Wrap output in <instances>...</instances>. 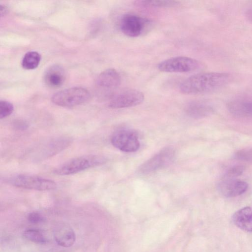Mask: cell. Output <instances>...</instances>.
<instances>
[{"label": "cell", "instance_id": "obj_1", "mask_svg": "<svg viewBox=\"0 0 252 252\" xmlns=\"http://www.w3.org/2000/svg\"><path fill=\"white\" fill-rule=\"evenodd\" d=\"M230 79V75L224 72L200 73L192 75L183 81L179 87L180 91L186 94L208 93L225 86Z\"/></svg>", "mask_w": 252, "mask_h": 252}, {"label": "cell", "instance_id": "obj_2", "mask_svg": "<svg viewBox=\"0 0 252 252\" xmlns=\"http://www.w3.org/2000/svg\"><path fill=\"white\" fill-rule=\"evenodd\" d=\"M107 159L103 156L90 155L80 156L63 163L54 172L59 175L73 174L86 169L104 164Z\"/></svg>", "mask_w": 252, "mask_h": 252}, {"label": "cell", "instance_id": "obj_3", "mask_svg": "<svg viewBox=\"0 0 252 252\" xmlns=\"http://www.w3.org/2000/svg\"><path fill=\"white\" fill-rule=\"evenodd\" d=\"M91 98L90 92L82 87H72L53 94L52 101L58 106L72 107L84 104Z\"/></svg>", "mask_w": 252, "mask_h": 252}, {"label": "cell", "instance_id": "obj_4", "mask_svg": "<svg viewBox=\"0 0 252 252\" xmlns=\"http://www.w3.org/2000/svg\"><path fill=\"white\" fill-rule=\"evenodd\" d=\"M121 82V76L117 70L113 68L104 70L99 74L95 81L97 95L101 98L110 99Z\"/></svg>", "mask_w": 252, "mask_h": 252}, {"label": "cell", "instance_id": "obj_5", "mask_svg": "<svg viewBox=\"0 0 252 252\" xmlns=\"http://www.w3.org/2000/svg\"><path fill=\"white\" fill-rule=\"evenodd\" d=\"M200 65V63L194 59L177 56L159 63L157 67L159 71L164 72L186 73L196 70Z\"/></svg>", "mask_w": 252, "mask_h": 252}, {"label": "cell", "instance_id": "obj_6", "mask_svg": "<svg viewBox=\"0 0 252 252\" xmlns=\"http://www.w3.org/2000/svg\"><path fill=\"white\" fill-rule=\"evenodd\" d=\"M175 156V152L172 147L164 148L143 163L139 167V171L147 174L166 167L173 162Z\"/></svg>", "mask_w": 252, "mask_h": 252}, {"label": "cell", "instance_id": "obj_7", "mask_svg": "<svg viewBox=\"0 0 252 252\" xmlns=\"http://www.w3.org/2000/svg\"><path fill=\"white\" fill-rule=\"evenodd\" d=\"M10 183L15 187L37 190H53L57 186L56 183L51 180L24 174L14 176L10 179Z\"/></svg>", "mask_w": 252, "mask_h": 252}, {"label": "cell", "instance_id": "obj_8", "mask_svg": "<svg viewBox=\"0 0 252 252\" xmlns=\"http://www.w3.org/2000/svg\"><path fill=\"white\" fill-rule=\"evenodd\" d=\"M111 141L115 148L127 153L136 152L140 147L137 133L130 129L117 130L112 134Z\"/></svg>", "mask_w": 252, "mask_h": 252}, {"label": "cell", "instance_id": "obj_9", "mask_svg": "<svg viewBox=\"0 0 252 252\" xmlns=\"http://www.w3.org/2000/svg\"><path fill=\"white\" fill-rule=\"evenodd\" d=\"M144 94L140 91L128 89L114 94L109 99L108 106L113 109L133 107L140 104Z\"/></svg>", "mask_w": 252, "mask_h": 252}, {"label": "cell", "instance_id": "obj_10", "mask_svg": "<svg viewBox=\"0 0 252 252\" xmlns=\"http://www.w3.org/2000/svg\"><path fill=\"white\" fill-rule=\"evenodd\" d=\"M148 21L135 14H126L121 18L120 28L126 35L136 37L141 35L146 29Z\"/></svg>", "mask_w": 252, "mask_h": 252}, {"label": "cell", "instance_id": "obj_11", "mask_svg": "<svg viewBox=\"0 0 252 252\" xmlns=\"http://www.w3.org/2000/svg\"><path fill=\"white\" fill-rule=\"evenodd\" d=\"M248 187V184L244 181L224 178L219 183L218 189L226 197H234L244 193Z\"/></svg>", "mask_w": 252, "mask_h": 252}, {"label": "cell", "instance_id": "obj_12", "mask_svg": "<svg viewBox=\"0 0 252 252\" xmlns=\"http://www.w3.org/2000/svg\"><path fill=\"white\" fill-rule=\"evenodd\" d=\"M53 234L57 243L63 247H70L75 241L74 230L69 224L64 222H59L55 225Z\"/></svg>", "mask_w": 252, "mask_h": 252}, {"label": "cell", "instance_id": "obj_13", "mask_svg": "<svg viewBox=\"0 0 252 252\" xmlns=\"http://www.w3.org/2000/svg\"><path fill=\"white\" fill-rule=\"evenodd\" d=\"M65 80V70L59 65L54 64L49 67L44 74L45 84L51 88H58L61 87Z\"/></svg>", "mask_w": 252, "mask_h": 252}, {"label": "cell", "instance_id": "obj_14", "mask_svg": "<svg viewBox=\"0 0 252 252\" xmlns=\"http://www.w3.org/2000/svg\"><path fill=\"white\" fill-rule=\"evenodd\" d=\"M229 112L240 118L252 119V101L235 99L229 102L227 105Z\"/></svg>", "mask_w": 252, "mask_h": 252}, {"label": "cell", "instance_id": "obj_15", "mask_svg": "<svg viewBox=\"0 0 252 252\" xmlns=\"http://www.w3.org/2000/svg\"><path fill=\"white\" fill-rule=\"evenodd\" d=\"M234 224L239 229L247 232H252V208L245 207L237 211L232 216Z\"/></svg>", "mask_w": 252, "mask_h": 252}, {"label": "cell", "instance_id": "obj_16", "mask_svg": "<svg viewBox=\"0 0 252 252\" xmlns=\"http://www.w3.org/2000/svg\"><path fill=\"white\" fill-rule=\"evenodd\" d=\"M185 112L191 118L200 119L211 114L213 112V108L205 102L195 101L187 105Z\"/></svg>", "mask_w": 252, "mask_h": 252}, {"label": "cell", "instance_id": "obj_17", "mask_svg": "<svg viewBox=\"0 0 252 252\" xmlns=\"http://www.w3.org/2000/svg\"><path fill=\"white\" fill-rule=\"evenodd\" d=\"M40 55L36 51H30L26 53L22 60V66L25 69L30 70L36 68L40 62Z\"/></svg>", "mask_w": 252, "mask_h": 252}, {"label": "cell", "instance_id": "obj_18", "mask_svg": "<svg viewBox=\"0 0 252 252\" xmlns=\"http://www.w3.org/2000/svg\"><path fill=\"white\" fill-rule=\"evenodd\" d=\"M23 236L25 239L35 243L43 244L47 240L43 233L36 229H28L24 231Z\"/></svg>", "mask_w": 252, "mask_h": 252}, {"label": "cell", "instance_id": "obj_19", "mask_svg": "<svg viewBox=\"0 0 252 252\" xmlns=\"http://www.w3.org/2000/svg\"><path fill=\"white\" fill-rule=\"evenodd\" d=\"M141 4L146 6L168 7H173L178 5L180 2L177 0H143L141 1Z\"/></svg>", "mask_w": 252, "mask_h": 252}, {"label": "cell", "instance_id": "obj_20", "mask_svg": "<svg viewBox=\"0 0 252 252\" xmlns=\"http://www.w3.org/2000/svg\"><path fill=\"white\" fill-rule=\"evenodd\" d=\"M13 110L14 107L11 103L6 100H1L0 101V119L9 116Z\"/></svg>", "mask_w": 252, "mask_h": 252}, {"label": "cell", "instance_id": "obj_21", "mask_svg": "<svg viewBox=\"0 0 252 252\" xmlns=\"http://www.w3.org/2000/svg\"><path fill=\"white\" fill-rule=\"evenodd\" d=\"M244 171V167L242 165H236L231 167L224 176L225 178L235 179L241 175Z\"/></svg>", "mask_w": 252, "mask_h": 252}, {"label": "cell", "instance_id": "obj_22", "mask_svg": "<svg viewBox=\"0 0 252 252\" xmlns=\"http://www.w3.org/2000/svg\"><path fill=\"white\" fill-rule=\"evenodd\" d=\"M27 219L30 222L33 224L40 223L45 220V218L40 213L36 212L30 213Z\"/></svg>", "mask_w": 252, "mask_h": 252}, {"label": "cell", "instance_id": "obj_23", "mask_svg": "<svg viewBox=\"0 0 252 252\" xmlns=\"http://www.w3.org/2000/svg\"><path fill=\"white\" fill-rule=\"evenodd\" d=\"M236 158L244 160H252V151L243 150L238 152L236 155Z\"/></svg>", "mask_w": 252, "mask_h": 252}, {"label": "cell", "instance_id": "obj_24", "mask_svg": "<svg viewBox=\"0 0 252 252\" xmlns=\"http://www.w3.org/2000/svg\"><path fill=\"white\" fill-rule=\"evenodd\" d=\"M14 125L16 129L19 130H24L25 129L27 128L28 127V123L22 120L16 121L14 123Z\"/></svg>", "mask_w": 252, "mask_h": 252}, {"label": "cell", "instance_id": "obj_25", "mask_svg": "<svg viewBox=\"0 0 252 252\" xmlns=\"http://www.w3.org/2000/svg\"><path fill=\"white\" fill-rule=\"evenodd\" d=\"M247 19L252 23V4L250 5L246 11Z\"/></svg>", "mask_w": 252, "mask_h": 252}, {"label": "cell", "instance_id": "obj_26", "mask_svg": "<svg viewBox=\"0 0 252 252\" xmlns=\"http://www.w3.org/2000/svg\"><path fill=\"white\" fill-rule=\"evenodd\" d=\"M0 11V16H3L7 13V12L8 11V9L5 6L1 5Z\"/></svg>", "mask_w": 252, "mask_h": 252}]
</instances>
